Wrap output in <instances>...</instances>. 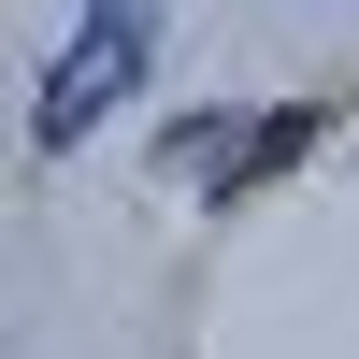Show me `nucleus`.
Masks as SVG:
<instances>
[{"label": "nucleus", "mask_w": 359, "mask_h": 359, "mask_svg": "<svg viewBox=\"0 0 359 359\" xmlns=\"http://www.w3.org/2000/svg\"><path fill=\"white\" fill-rule=\"evenodd\" d=\"M144 43H158V0H86V29L57 43V72H43V101H29V144H86L115 101L144 86Z\"/></svg>", "instance_id": "f257e3e1"}, {"label": "nucleus", "mask_w": 359, "mask_h": 359, "mask_svg": "<svg viewBox=\"0 0 359 359\" xmlns=\"http://www.w3.org/2000/svg\"><path fill=\"white\" fill-rule=\"evenodd\" d=\"M302 144H316V115H302V101H287V115H259V130H245V144L216 158V201H230V187H259V172H287Z\"/></svg>", "instance_id": "f03ea898"}]
</instances>
